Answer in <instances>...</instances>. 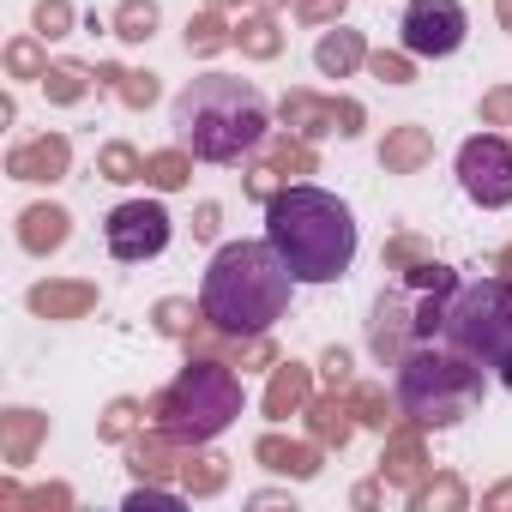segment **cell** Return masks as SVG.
Instances as JSON below:
<instances>
[{
  "label": "cell",
  "mask_w": 512,
  "mask_h": 512,
  "mask_svg": "<svg viewBox=\"0 0 512 512\" xmlns=\"http://www.w3.org/2000/svg\"><path fill=\"white\" fill-rule=\"evenodd\" d=\"M380 500H386V482H380V476H374V482H356V488H350V506H356V512H374Z\"/></svg>",
  "instance_id": "50"
},
{
  "label": "cell",
  "mask_w": 512,
  "mask_h": 512,
  "mask_svg": "<svg viewBox=\"0 0 512 512\" xmlns=\"http://www.w3.org/2000/svg\"><path fill=\"white\" fill-rule=\"evenodd\" d=\"M7 175L31 181V187H55L73 175V139L67 133H31L7 151Z\"/></svg>",
  "instance_id": "14"
},
{
  "label": "cell",
  "mask_w": 512,
  "mask_h": 512,
  "mask_svg": "<svg viewBox=\"0 0 512 512\" xmlns=\"http://www.w3.org/2000/svg\"><path fill=\"white\" fill-rule=\"evenodd\" d=\"M121 506H127V512H181V506H187V488H181V482H175V488H169V482H133Z\"/></svg>",
  "instance_id": "38"
},
{
  "label": "cell",
  "mask_w": 512,
  "mask_h": 512,
  "mask_svg": "<svg viewBox=\"0 0 512 512\" xmlns=\"http://www.w3.org/2000/svg\"><path fill=\"white\" fill-rule=\"evenodd\" d=\"M121 452H127L133 482H169V476H181V458H187V446H181L169 428H157V422H145Z\"/></svg>",
  "instance_id": "16"
},
{
  "label": "cell",
  "mask_w": 512,
  "mask_h": 512,
  "mask_svg": "<svg viewBox=\"0 0 512 512\" xmlns=\"http://www.w3.org/2000/svg\"><path fill=\"white\" fill-rule=\"evenodd\" d=\"M235 49H241V61H278L290 49V31L272 7H253L235 19Z\"/></svg>",
  "instance_id": "23"
},
{
  "label": "cell",
  "mask_w": 512,
  "mask_h": 512,
  "mask_svg": "<svg viewBox=\"0 0 512 512\" xmlns=\"http://www.w3.org/2000/svg\"><path fill=\"white\" fill-rule=\"evenodd\" d=\"M488 266H494L500 278H512V241H506V247H494V260H488Z\"/></svg>",
  "instance_id": "53"
},
{
  "label": "cell",
  "mask_w": 512,
  "mask_h": 512,
  "mask_svg": "<svg viewBox=\"0 0 512 512\" xmlns=\"http://www.w3.org/2000/svg\"><path fill=\"white\" fill-rule=\"evenodd\" d=\"M368 79H380V85H416V55L398 43V49H374L368 55Z\"/></svg>",
  "instance_id": "40"
},
{
  "label": "cell",
  "mask_w": 512,
  "mask_h": 512,
  "mask_svg": "<svg viewBox=\"0 0 512 512\" xmlns=\"http://www.w3.org/2000/svg\"><path fill=\"white\" fill-rule=\"evenodd\" d=\"M266 241L278 247V260L290 266L296 284H338L356 266L362 229L338 193H326L314 181H290L266 205Z\"/></svg>",
  "instance_id": "1"
},
{
  "label": "cell",
  "mask_w": 512,
  "mask_h": 512,
  "mask_svg": "<svg viewBox=\"0 0 512 512\" xmlns=\"http://www.w3.org/2000/svg\"><path fill=\"white\" fill-rule=\"evenodd\" d=\"M494 374H500V386H506V392H512V356H506V362H500V368H494Z\"/></svg>",
  "instance_id": "55"
},
{
  "label": "cell",
  "mask_w": 512,
  "mask_h": 512,
  "mask_svg": "<svg viewBox=\"0 0 512 512\" xmlns=\"http://www.w3.org/2000/svg\"><path fill=\"white\" fill-rule=\"evenodd\" d=\"M392 392H398V410L410 422H422L428 434H440V428H458L464 416L482 410L488 368L476 356H464L458 344H446V338H422L392 368Z\"/></svg>",
  "instance_id": "4"
},
{
  "label": "cell",
  "mask_w": 512,
  "mask_h": 512,
  "mask_svg": "<svg viewBox=\"0 0 512 512\" xmlns=\"http://www.w3.org/2000/svg\"><path fill=\"white\" fill-rule=\"evenodd\" d=\"M410 344H422V332H416V296H410L404 278H392L374 296V308H368V356L380 368H398L410 356Z\"/></svg>",
  "instance_id": "10"
},
{
  "label": "cell",
  "mask_w": 512,
  "mask_h": 512,
  "mask_svg": "<svg viewBox=\"0 0 512 512\" xmlns=\"http://www.w3.org/2000/svg\"><path fill=\"white\" fill-rule=\"evenodd\" d=\"M181 49H187L193 61H217V55H229V49H235V19L217 13V7H199V13L187 19V31H181Z\"/></svg>",
  "instance_id": "26"
},
{
  "label": "cell",
  "mask_w": 512,
  "mask_h": 512,
  "mask_svg": "<svg viewBox=\"0 0 512 512\" xmlns=\"http://www.w3.org/2000/svg\"><path fill=\"white\" fill-rule=\"evenodd\" d=\"M0 61H7V79H19V85H43V73H49V43H43L37 31H19V37H7Z\"/></svg>",
  "instance_id": "32"
},
{
  "label": "cell",
  "mask_w": 512,
  "mask_h": 512,
  "mask_svg": "<svg viewBox=\"0 0 512 512\" xmlns=\"http://www.w3.org/2000/svg\"><path fill=\"white\" fill-rule=\"evenodd\" d=\"M205 320V308L193 302V296H157L151 302V332L157 338H169V344H187V332Z\"/></svg>",
  "instance_id": "34"
},
{
  "label": "cell",
  "mask_w": 512,
  "mask_h": 512,
  "mask_svg": "<svg viewBox=\"0 0 512 512\" xmlns=\"http://www.w3.org/2000/svg\"><path fill=\"white\" fill-rule=\"evenodd\" d=\"M452 169H458V187H464L470 205H482V211H506L512 205V139L506 133H494V127L470 133L458 145Z\"/></svg>",
  "instance_id": "8"
},
{
  "label": "cell",
  "mask_w": 512,
  "mask_h": 512,
  "mask_svg": "<svg viewBox=\"0 0 512 512\" xmlns=\"http://www.w3.org/2000/svg\"><path fill=\"white\" fill-rule=\"evenodd\" d=\"M476 121H482V127H494V133H500V127H512V79H506V85H488V91L476 97Z\"/></svg>",
  "instance_id": "44"
},
{
  "label": "cell",
  "mask_w": 512,
  "mask_h": 512,
  "mask_svg": "<svg viewBox=\"0 0 512 512\" xmlns=\"http://www.w3.org/2000/svg\"><path fill=\"white\" fill-rule=\"evenodd\" d=\"M85 19H79V7L73 0H37L31 7V31L43 37V43H61V37H73Z\"/></svg>",
  "instance_id": "37"
},
{
  "label": "cell",
  "mask_w": 512,
  "mask_h": 512,
  "mask_svg": "<svg viewBox=\"0 0 512 512\" xmlns=\"http://www.w3.org/2000/svg\"><path fill=\"white\" fill-rule=\"evenodd\" d=\"M278 362H284V350H278V338H272V332L241 338V356H235V368H241V374H272Z\"/></svg>",
  "instance_id": "42"
},
{
  "label": "cell",
  "mask_w": 512,
  "mask_h": 512,
  "mask_svg": "<svg viewBox=\"0 0 512 512\" xmlns=\"http://www.w3.org/2000/svg\"><path fill=\"white\" fill-rule=\"evenodd\" d=\"M332 133L338 139H362L368 133V109L356 97H332Z\"/></svg>",
  "instance_id": "45"
},
{
  "label": "cell",
  "mask_w": 512,
  "mask_h": 512,
  "mask_svg": "<svg viewBox=\"0 0 512 512\" xmlns=\"http://www.w3.org/2000/svg\"><path fill=\"white\" fill-rule=\"evenodd\" d=\"M422 260H434V247H428L416 229H392L386 247H380V272H386V278H404V272L422 266Z\"/></svg>",
  "instance_id": "36"
},
{
  "label": "cell",
  "mask_w": 512,
  "mask_h": 512,
  "mask_svg": "<svg viewBox=\"0 0 512 512\" xmlns=\"http://www.w3.org/2000/svg\"><path fill=\"white\" fill-rule=\"evenodd\" d=\"M368 31H350V25H338V31H320V43H314V73L320 79H356V73H368Z\"/></svg>",
  "instance_id": "20"
},
{
  "label": "cell",
  "mask_w": 512,
  "mask_h": 512,
  "mask_svg": "<svg viewBox=\"0 0 512 512\" xmlns=\"http://www.w3.org/2000/svg\"><path fill=\"white\" fill-rule=\"evenodd\" d=\"M470 37V13L464 0H404V19H398V43L416 61H452Z\"/></svg>",
  "instance_id": "9"
},
{
  "label": "cell",
  "mask_w": 512,
  "mask_h": 512,
  "mask_svg": "<svg viewBox=\"0 0 512 512\" xmlns=\"http://www.w3.org/2000/svg\"><path fill=\"white\" fill-rule=\"evenodd\" d=\"M49 434H55V422H49L43 410L7 404V410H0V458H7V470H31Z\"/></svg>",
  "instance_id": "17"
},
{
  "label": "cell",
  "mask_w": 512,
  "mask_h": 512,
  "mask_svg": "<svg viewBox=\"0 0 512 512\" xmlns=\"http://www.w3.org/2000/svg\"><path fill=\"white\" fill-rule=\"evenodd\" d=\"M482 512H512V476H500L494 488H482Z\"/></svg>",
  "instance_id": "51"
},
{
  "label": "cell",
  "mask_w": 512,
  "mask_h": 512,
  "mask_svg": "<svg viewBox=\"0 0 512 512\" xmlns=\"http://www.w3.org/2000/svg\"><path fill=\"white\" fill-rule=\"evenodd\" d=\"M428 163H434V133H428L422 121L386 127V139H380V169H386V175H422Z\"/></svg>",
  "instance_id": "22"
},
{
  "label": "cell",
  "mask_w": 512,
  "mask_h": 512,
  "mask_svg": "<svg viewBox=\"0 0 512 512\" xmlns=\"http://www.w3.org/2000/svg\"><path fill=\"white\" fill-rule=\"evenodd\" d=\"M350 404H356V422L368 428V434H386L404 410H398V392H386L380 380H356L350 386Z\"/></svg>",
  "instance_id": "33"
},
{
  "label": "cell",
  "mask_w": 512,
  "mask_h": 512,
  "mask_svg": "<svg viewBox=\"0 0 512 512\" xmlns=\"http://www.w3.org/2000/svg\"><path fill=\"white\" fill-rule=\"evenodd\" d=\"M157 31H163V7H157V0H121V7L109 13V37H121L127 49H145Z\"/></svg>",
  "instance_id": "31"
},
{
  "label": "cell",
  "mask_w": 512,
  "mask_h": 512,
  "mask_svg": "<svg viewBox=\"0 0 512 512\" xmlns=\"http://www.w3.org/2000/svg\"><path fill=\"white\" fill-rule=\"evenodd\" d=\"M284 187H290V181H284V175H278L266 157H247V169H241V193H247L253 205H272Z\"/></svg>",
  "instance_id": "41"
},
{
  "label": "cell",
  "mask_w": 512,
  "mask_h": 512,
  "mask_svg": "<svg viewBox=\"0 0 512 512\" xmlns=\"http://www.w3.org/2000/svg\"><path fill=\"white\" fill-rule=\"evenodd\" d=\"M73 506H79L73 482H43V488H31V506L25 512H73Z\"/></svg>",
  "instance_id": "47"
},
{
  "label": "cell",
  "mask_w": 512,
  "mask_h": 512,
  "mask_svg": "<svg viewBox=\"0 0 512 512\" xmlns=\"http://www.w3.org/2000/svg\"><path fill=\"white\" fill-rule=\"evenodd\" d=\"M428 470H434V458H428V428L410 422V416H398V422L380 434V482L398 488V494H410Z\"/></svg>",
  "instance_id": "11"
},
{
  "label": "cell",
  "mask_w": 512,
  "mask_h": 512,
  "mask_svg": "<svg viewBox=\"0 0 512 512\" xmlns=\"http://www.w3.org/2000/svg\"><path fill=\"white\" fill-rule=\"evenodd\" d=\"M404 500H410V512H464L470 506V482L458 470H428Z\"/></svg>",
  "instance_id": "28"
},
{
  "label": "cell",
  "mask_w": 512,
  "mask_h": 512,
  "mask_svg": "<svg viewBox=\"0 0 512 512\" xmlns=\"http://www.w3.org/2000/svg\"><path fill=\"white\" fill-rule=\"evenodd\" d=\"M241 506H247V512H272V506H296V500H290V488H253Z\"/></svg>",
  "instance_id": "49"
},
{
  "label": "cell",
  "mask_w": 512,
  "mask_h": 512,
  "mask_svg": "<svg viewBox=\"0 0 512 512\" xmlns=\"http://www.w3.org/2000/svg\"><path fill=\"white\" fill-rule=\"evenodd\" d=\"M145 422H151V404L133 398V392H115V398L97 410V440H103V446H127Z\"/></svg>",
  "instance_id": "29"
},
{
  "label": "cell",
  "mask_w": 512,
  "mask_h": 512,
  "mask_svg": "<svg viewBox=\"0 0 512 512\" xmlns=\"http://www.w3.org/2000/svg\"><path fill=\"white\" fill-rule=\"evenodd\" d=\"M157 97H163V79H157L151 67H145V73H139V67H127V73H121V85H115V103H121V109H133V115H145Z\"/></svg>",
  "instance_id": "39"
},
{
  "label": "cell",
  "mask_w": 512,
  "mask_h": 512,
  "mask_svg": "<svg viewBox=\"0 0 512 512\" xmlns=\"http://www.w3.org/2000/svg\"><path fill=\"white\" fill-rule=\"evenodd\" d=\"M314 368H320V386H332V392H350V386H356V356H350L344 344H326Z\"/></svg>",
  "instance_id": "43"
},
{
  "label": "cell",
  "mask_w": 512,
  "mask_h": 512,
  "mask_svg": "<svg viewBox=\"0 0 512 512\" xmlns=\"http://www.w3.org/2000/svg\"><path fill=\"white\" fill-rule=\"evenodd\" d=\"M97 175L115 187H133V181H145V151L133 139H109V145H97Z\"/></svg>",
  "instance_id": "35"
},
{
  "label": "cell",
  "mask_w": 512,
  "mask_h": 512,
  "mask_svg": "<svg viewBox=\"0 0 512 512\" xmlns=\"http://www.w3.org/2000/svg\"><path fill=\"white\" fill-rule=\"evenodd\" d=\"M290 296H296V278L290 266L278 260L272 241H223L211 253V266L199 278V308L211 326L235 332V338H253V332H272L284 314H290Z\"/></svg>",
  "instance_id": "3"
},
{
  "label": "cell",
  "mask_w": 512,
  "mask_h": 512,
  "mask_svg": "<svg viewBox=\"0 0 512 512\" xmlns=\"http://www.w3.org/2000/svg\"><path fill=\"white\" fill-rule=\"evenodd\" d=\"M193 151L175 139V145H163V151H145V187L151 193H181V187H193Z\"/></svg>",
  "instance_id": "30"
},
{
  "label": "cell",
  "mask_w": 512,
  "mask_h": 512,
  "mask_svg": "<svg viewBox=\"0 0 512 512\" xmlns=\"http://www.w3.org/2000/svg\"><path fill=\"white\" fill-rule=\"evenodd\" d=\"M272 115L266 97L253 91V79H235V73H199L181 85L169 121H175V139L199 157V163H247L260 157V145L272 139Z\"/></svg>",
  "instance_id": "2"
},
{
  "label": "cell",
  "mask_w": 512,
  "mask_h": 512,
  "mask_svg": "<svg viewBox=\"0 0 512 512\" xmlns=\"http://www.w3.org/2000/svg\"><path fill=\"white\" fill-rule=\"evenodd\" d=\"M302 434H314L326 452H344L356 434H362V422H356V404H350V392H314L308 398V410H302Z\"/></svg>",
  "instance_id": "18"
},
{
  "label": "cell",
  "mask_w": 512,
  "mask_h": 512,
  "mask_svg": "<svg viewBox=\"0 0 512 512\" xmlns=\"http://www.w3.org/2000/svg\"><path fill=\"white\" fill-rule=\"evenodd\" d=\"M296 25H344V13H350V0H296Z\"/></svg>",
  "instance_id": "46"
},
{
  "label": "cell",
  "mask_w": 512,
  "mask_h": 512,
  "mask_svg": "<svg viewBox=\"0 0 512 512\" xmlns=\"http://www.w3.org/2000/svg\"><path fill=\"white\" fill-rule=\"evenodd\" d=\"M205 7H217V13H229V19H241V13H253V7H266V0H205Z\"/></svg>",
  "instance_id": "52"
},
{
  "label": "cell",
  "mask_w": 512,
  "mask_h": 512,
  "mask_svg": "<svg viewBox=\"0 0 512 512\" xmlns=\"http://www.w3.org/2000/svg\"><path fill=\"white\" fill-rule=\"evenodd\" d=\"M217 229H223V205L217 199H199L193 205V241H217Z\"/></svg>",
  "instance_id": "48"
},
{
  "label": "cell",
  "mask_w": 512,
  "mask_h": 512,
  "mask_svg": "<svg viewBox=\"0 0 512 512\" xmlns=\"http://www.w3.org/2000/svg\"><path fill=\"white\" fill-rule=\"evenodd\" d=\"M314 392H320V368H314V362L284 356V362L266 374L260 416H266V422H290V416H302V410H308V398H314Z\"/></svg>",
  "instance_id": "15"
},
{
  "label": "cell",
  "mask_w": 512,
  "mask_h": 512,
  "mask_svg": "<svg viewBox=\"0 0 512 512\" xmlns=\"http://www.w3.org/2000/svg\"><path fill=\"white\" fill-rule=\"evenodd\" d=\"M278 127H290V133H302V139H332V97L326 91H314V85H290L284 97H278Z\"/></svg>",
  "instance_id": "21"
},
{
  "label": "cell",
  "mask_w": 512,
  "mask_h": 512,
  "mask_svg": "<svg viewBox=\"0 0 512 512\" xmlns=\"http://www.w3.org/2000/svg\"><path fill=\"white\" fill-rule=\"evenodd\" d=\"M241 410H247L241 368H235V362H217V356H187V362L175 368V380L151 392V422L169 428L181 446H211V440H223Z\"/></svg>",
  "instance_id": "5"
},
{
  "label": "cell",
  "mask_w": 512,
  "mask_h": 512,
  "mask_svg": "<svg viewBox=\"0 0 512 512\" xmlns=\"http://www.w3.org/2000/svg\"><path fill=\"white\" fill-rule=\"evenodd\" d=\"M25 308L49 326H73V320H91L103 308V290H97V278H43L25 290Z\"/></svg>",
  "instance_id": "13"
},
{
  "label": "cell",
  "mask_w": 512,
  "mask_h": 512,
  "mask_svg": "<svg viewBox=\"0 0 512 512\" xmlns=\"http://www.w3.org/2000/svg\"><path fill=\"white\" fill-rule=\"evenodd\" d=\"M229 476H235V464L217 452V446H187V458H181V488H187V500H217L223 488H229Z\"/></svg>",
  "instance_id": "24"
},
{
  "label": "cell",
  "mask_w": 512,
  "mask_h": 512,
  "mask_svg": "<svg viewBox=\"0 0 512 512\" xmlns=\"http://www.w3.org/2000/svg\"><path fill=\"white\" fill-rule=\"evenodd\" d=\"M446 344H458L464 356H476L482 368H500L512 356V278H476L458 284L452 314H446Z\"/></svg>",
  "instance_id": "6"
},
{
  "label": "cell",
  "mask_w": 512,
  "mask_h": 512,
  "mask_svg": "<svg viewBox=\"0 0 512 512\" xmlns=\"http://www.w3.org/2000/svg\"><path fill=\"white\" fill-rule=\"evenodd\" d=\"M13 235H19V247L31 253V260H49V253H61V247L73 241V211L55 205V199H37V205L19 211Z\"/></svg>",
  "instance_id": "19"
},
{
  "label": "cell",
  "mask_w": 512,
  "mask_h": 512,
  "mask_svg": "<svg viewBox=\"0 0 512 512\" xmlns=\"http://www.w3.org/2000/svg\"><path fill=\"white\" fill-rule=\"evenodd\" d=\"M169 241H175V217H169L163 199H121L103 217V247H109V260H121V266L163 260Z\"/></svg>",
  "instance_id": "7"
},
{
  "label": "cell",
  "mask_w": 512,
  "mask_h": 512,
  "mask_svg": "<svg viewBox=\"0 0 512 512\" xmlns=\"http://www.w3.org/2000/svg\"><path fill=\"white\" fill-rule=\"evenodd\" d=\"M266 7H272V13H284V7H296V0H266Z\"/></svg>",
  "instance_id": "56"
},
{
  "label": "cell",
  "mask_w": 512,
  "mask_h": 512,
  "mask_svg": "<svg viewBox=\"0 0 512 512\" xmlns=\"http://www.w3.org/2000/svg\"><path fill=\"white\" fill-rule=\"evenodd\" d=\"M91 91H97V67H85V61H73V55H55V61H49L43 97H49L55 109H79Z\"/></svg>",
  "instance_id": "27"
},
{
  "label": "cell",
  "mask_w": 512,
  "mask_h": 512,
  "mask_svg": "<svg viewBox=\"0 0 512 512\" xmlns=\"http://www.w3.org/2000/svg\"><path fill=\"white\" fill-rule=\"evenodd\" d=\"M253 464H266L284 482H314L326 470V446L314 434H284V422H272L260 440H253Z\"/></svg>",
  "instance_id": "12"
},
{
  "label": "cell",
  "mask_w": 512,
  "mask_h": 512,
  "mask_svg": "<svg viewBox=\"0 0 512 512\" xmlns=\"http://www.w3.org/2000/svg\"><path fill=\"white\" fill-rule=\"evenodd\" d=\"M494 25H500V31L512 37V0H494Z\"/></svg>",
  "instance_id": "54"
},
{
  "label": "cell",
  "mask_w": 512,
  "mask_h": 512,
  "mask_svg": "<svg viewBox=\"0 0 512 512\" xmlns=\"http://www.w3.org/2000/svg\"><path fill=\"white\" fill-rule=\"evenodd\" d=\"M260 157H266L284 181H308V175H320V145L302 139V133H290V127H272V139L260 145Z\"/></svg>",
  "instance_id": "25"
}]
</instances>
